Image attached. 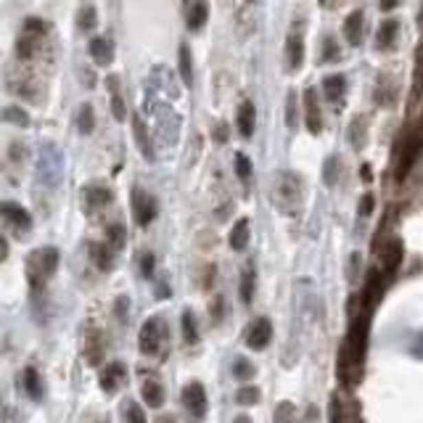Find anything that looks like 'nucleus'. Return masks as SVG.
Masks as SVG:
<instances>
[{
	"label": "nucleus",
	"mask_w": 423,
	"mask_h": 423,
	"mask_svg": "<svg viewBox=\"0 0 423 423\" xmlns=\"http://www.w3.org/2000/svg\"><path fill=\"white\" fill-rule=\"evenodd\" d=\"M37 172H40V180L48 183V186H56L61 180V172H64V164H61V153L56 146H43V153H40V162H37Z\"/></svg>",
	"instance_id": "nucleus-6"
},
{
	"label": "nucleus",
	"mask_w": 423,
	"mask_h": 423,
	"mask_svg": "<svg viewBox=\"0 0 423 423\" xmlns=\"http://www.w3.org/2000/svg\"><path fill=\"white\" fill-rule=\"evenodd\" d=\"M133 133H135V143L138 149L143 151V156L153 162V146H151V138H149V130H146V124H143V119L135 117L133 119Z\"/></svg>",
	"instance_id": "nucleus-25"
},
{
	"label": "nucleus",
	"mask_w": 423,
	"mask_h": 423,
	"mask_svg": "<svg viewBox=\"0 0 423 423\" xmlns=\"http://www.w3.org/2000/svg\"><path fill=\"white\" fill-rule=\"evenodd\" d=\"M272 423H296V407L291 405V402H278Z\"/></svg>",
	"instance_id": "nucleus-36"
},
{
	"label": "nucleus",
	"mask_w": 423,
	"mask_h": 423,
	"mask_svg": "<svg viewBox=\"0 0 423 423\" xmlns=\"http://www.w3.org/2000/svg\"><path fill=\"white\" fill-rule=\"evenodd\" d=\"M180 328H183V341H186V344H196V341H199V325H196V318H193L191 310L183 312Z\"/></svg>",
	"instance_id": "nucleus-33"
},
{
	"label": "nucleus",
	"mask_w": 423,
	"mask_h": 423,
	"mask_svg": "<svg viewBox=\"0 0 423 423\" xmlns=\"http://www.w3.org/2000/svg\"><path fill=\"white\" fill-rule=\"evenodd\" d=\"M230 249H236V252H243L246 249V243H249V220H238L233 225V230H230Z\"/></svg>",
	"instance_id": "nucleus-29"
},
{
	"label": "nucleus",
	"mask_w": 423,
	"mask_h": 423,
	"mask_svg": "<svg viewBox=\"0 0 423 423\" xmlns=\"http://www.w3.org/2000/svg\"><path fill=\"white\" fill-rule=\"evenodd\" d=\"M286 124L291 130L296 127V93H288L286 98Z\"/></svg>",
	"instance_id": "nucleus-42"
},
{
	"label": "nucleus",
	"mask_w": 423,
	"mask_h": 423,
	"mask_svg": "<svg viewBox=\"0 0 423 423\" xmlns=\"http://www.w3.org/2000/svg\"><path fill=\"white\" fill-rule=\"evenodd\" d=\"M183 14H186L188 30L191 32H199L204 24H206L209 6H206V0H183Z\"/></svg>",
	"instance_id": "nucleus-14"
},
{
	"label": "nucleus",
	"mask_w": 423,
	"mask_h": 423,
	"mask_svg": "<svg viewBox=\"0 0 423 423\" xmlns=\"http://www.w3.org/2000/svg\"><path fill=\"white\" fill-rule=\"evenodd\" d=\"M98 384H101V389L106 391V394L119 391V387L124 384V365H122V362H109V365L103 368L101 376H98Z\"/></svg>",
	"instance_id": "nucleus-16"
},
{
	"label": "nucleus",
	"mask_w": 423,
	"mask_h": 423,
	"mask_svg": "<svg viewBox=\"0 0 423 423\" xmlns=\"http://www.w3.org/2000/svg\"><path fill=\"white\" fill-rule=\"evenodd\" d=\"M397 21L394 19H389V21H384L381 24V30H378V34H376V45L381 48V51H389L391 43H394V37H397Z\"/></svg>",
	"instance_id": "nucleus-30"
},
{
	"label": "nucleus",
	"mask_w": 423,
	"mask_h": 423,
	"mask_svg": "<svg viewBox=\"0 0 423 423\" xmlns=\"http://www.w3.org/2000/svg\"><path fill=\"white\" fill-rule=\"evenodd\" d=\"M138 347L146 357L162 355V349L167 347V321L162 315H151L143 323V328L138 334Z\"/></svg>",
	"instance_id": "nucleus-2"
},
{
	"label": "nucleus",
	"mask_w": 423,
	"mask_h": 423,
	"mask_svg": "<svg viewBox=\"0 0 423 423\" xmlns=\"http://www.w3.org/2000/svg\"><path fill=\"white\" fill-rule=\"evenodd\" d=\"M90 58L98 64V67H109L114 61V45L111 40L106 37H93L90 40Z\"/></svg>",
	"instance_id": "nucleus-19"
},
{
	"label": "nucleus",
	"mask_w": 423,
	"mask_h": 423,
	"mask_svg": "<svg viewBox=\"0 0 423 423\" xmlns=\"http://www.w3.org/2000/svg\"><path fill=\"white\" fill-rule=\"evenodd\" d=\"M254 124H257V114H254V103L243 101L238 106V133L243 138L254 135Z\"/></svg>",
	"instance_id": "nucleus-23"
},
{
	"label": "nucleus",
	"mask_w": 423,
	"mask_h": 423,
	"mask_svg": "<svg viewBox=\"0 0 423 423\" xmlns=\"http://www.w3.org/2000/svg\"><path fill=\"white\" fill-rule=\"evenodd\" d=\"M127 312H130V299L119 296L117 302H114V315H117L119 321H127Z\"/></svg>",
	"instance_id": "nucleus-45"
},
{
	"label": "nucleus",
	"mask_w": 423,
	"mask_h": 423,
	"mask_svg": "<svg viewBox=\"0 0 423 423\" xmlns=\"http://www.w3.org/2000/svg\"><path fill=\"white\" fill-rule=\"evenodd\" d=\"M177 72H180L183 83L191 87L193 85V56H191V48L186 43H180V51H177Z\"/></svg>",
	"instance_id": "nucleus-26"
},
{
	"label": "nucleus",
	"mask_w": 423,
	"mask_h": 423,
	"mask_svg": "<svg viewBox=\"0 0 423 423\" xmlns=\"http://www.w3.org/2000/svg\"><path fill=\"white\" fill-rule=\"evenodd\" d=\"M156 296H159V299H167V296H169V288L164 286V283H159V286H156Z\"/></svg>",
	"instance_id": "nucleus-51"
},
{
	"label": "nucleus",
	"mask_w": 423,
	"mask_h": 423,
	"mask_svg": "<svg viewBox=\"0 0 423 423\" xmlns=\"http://www.w3.org/2000/svg\"><path fill=\"white\" fill-rule=\"evenodd\" d=\"M83 202H85V212L87 215H96V212H103L109 204L114 202V193L106 186H87L83 191Z\"/></svg>",
	"instance_id": "nucleus-11"
},
{
	"label": "nucleus",
	"mask_w": 423,
	"mask_h": 423,
	"mask_svg": "<svg viewBox=\"0 0 423 423\" xmlns=\"http://www.w3.org/2000/svg\"><path fill=\"white\" fill-rule=\"evenodd\" d=\"M402 257H405V246L400 238H389L387 246L381 249V270L387 275H394L402 265Z\"/></svg>",
	"instance_id": "nucleus-12"
},
{
	"label": "nucleus",
	"mask_w": 423,
	"mask_h": 423,
	"mask_svg": "<svg viewBox=\"0 0 423 423\" xmlns=\"http://www.w3.org/2000/svg\"><path fill=\"white\" fill-rule=\"evenodd\" d=\"M143 373V384H140V397H143V402L149 407H162L164 405V400H167V394H164V387H162V381L151 376V371H140Z\"/></svg>",
	"instance_id": "nucleus-10"
},
{
	"label": "nucleus",
	"mask_w": 423,
	"mask_h": 423,
	"mask_svg": "<svg viewBox=\"0 0 423 423\" xmlns=\"http://www.w3.org/2000/svg\"><path fill=\"white\" fill-rule=\"evenodd\" d=\"M238 405H257L259 402V389L257 387H241L236 394Z\"/></svg>",
	"instance_id": "nucleus-39"
},
{
	"label": "nucleus",
	"mask_w": 423,
	"mask_h": 423,
	"mask_svg": "<svg viewBox=\"0 0 423 423\" xmlns=\"http://www.w3.org/2000/svg\"><path fill=\"white\" fill-rule=\"evenodd\" d=\"M0 117H3V122H8V124L30 127V114H27L24 109H19V106H6V109L0 111Z\"/></svg>",
	"instance_id": "nucleus-34"
},
{
	"label": "nucleus",
	"mask_w": 423,
	"mask_h": 423,
	"mask_svg": "<svg viewBox=\"0 0 423 423\" xmlns=\"http://www.w3.org/2000/svg\"><path fill=\"white\" fill-rule=\"evenodd\" d=\"M286 61L288 69L296 72L305 61V40H302V30H294L286 40Z\"/></svg>",
	"instance_id": "nucleus-17"
},
{
	"label": "nucleus",
	"mask_w": 423,
	"mask_h": 423,
	"mask_svg": "<svg viewBox=\"0 0 423 423\" xmlns=\"http://www.w3.org/2000/svg\"><path fill=\"white\" fill-rule=\"evenodd\" d=\"M24 391L30 394V400L43 402V397H45V384H43L37 368H27V371H24Z\"/></svg>",
	"instance_id": "nucleus-22"
},
{
	"label": "nucleus",
	"mask_w": 423,
	"mask_h": 423,
	"mask_svg": "<svg viewBox=\"0 0 423 423\" xmlns=\"http://www.w3.org/2000/svg\"><path fill=\"white\" fill-rule=\"evenodd\" d=\"M77 130L83 135H90L96 130V114H93V106L90 103H83L80 111H77Z\"/></svg>",
	"instance_id": "nucleus-32"
},
{
	"label": "nucleus",
	"mask_w": 423,
	"mask_h": 423,
	"mask_svg": "<svg viewBox=\"0 0 423 423\" xmlns=\"http://www.w3.org/2000/svg\"><path fill=\"white\" fill-rule=\"evenodd\" d=\"M8 257V243H6V238L0 236V262Z\"/></svg>",
	"instance_id": "nucleus-52"
},
{
	"label": "nucleus",
	"mask_w": 423,
	"mask_h": 423,
	"mask_svg": "<svg viewBox=\"0 0 423 423\" xmlns=\"http://www.w3.org/2000/svg\"><path fill=\"white\" fill-rule=\"evenodd\" d=\"M180 402L186 407V413L191 415V421L199 423L206 415V389H204V384L199 381H191L183 387V394H180Z\"/></svg>",
	"instance_id": "nucleus-5"
},
{
	"label": "nucleus",
	"mask_w": 423,
	"mask_h": 423,
	"mask_svg": "<svg viewBox=\"0 0 423 423\" xmlns=\"http://www.w3.org/2000/svg\"><path fill=\"white\" fill-rule=\"evenodd\" d=\"M156 215H159V204H156V199H153L151 193L135 188V191H133V217H135L138 225H143V228L151 225Z\"/></svg>",
	"instance_id": "nucleus-8"
},
{
	"label": "nucleus",
	"mask_w": 423,
	"mask_h": 423,
	"mask_svg": "<svg viewBox=\"0 0 423 423\" xmlns=\"http://www.w3.org/2000/svg\"><path fill=\"white\" fill-rule=\"evenodd\" d=\"M138 265H140V272H143V278H151L153 275V268H156V257L151 252H143L138 257Z\"/></svg>",
	"instance_id": "nucleus-40"
},
{
	"label": "nucleus",
	"mask_w": 423,
	"mask_h": 423,
	"mask_svg": "<svg viewBox=\"0 0 423 423\" xmlns=\"http://www.w3.org/2000/svg\"><path fill=\"white\" fill-rule=\"evenodd\" d=\"M106 243L114 249V252H122L124 249V243H127V230H124V225L122 222H111L109 228H106Z\"/></svg>",
	"instance_id": "nucleus-28"
},
{
	"label": "nucleus",
	"mask_w": 423,
	"mask_h": 423,
	"mask_svg": "<svg viewBox=\"0 0 423 423\" xmlns=\"http://www.w3.org/2000/svg\"><path fill=\"white\" fill-rule=\"evenodd\" d=\"M331 423H362L357 402H344L338 394L331 397Z\"/></svg>",
	"instance_id": "nucleus-13"
},
{
	"label": "nucleus",
	"mask_w": 423,
	"mask_h": 423,
	"mask_svg": "<svg viewBox=\"0 0 423 423\" xmlns=\"http://www.w3.org/2000/svg\"><path fill=\"white\" fill-rule=\"evenodd\" d=\"M344 87H347V80H344V74H328L325 80H323V90H325V98L331 103H336L341 96H344Z\"/></svg>",
	"instance_id": "nucleus-27"
},
{
	"label": "nucleus",
	"mask_w": 423,
	"mask_h": 423,
	"mask_svg": "<svg viewBox=\"0 0 423 423\" xmlns=\"http://www.w3.org/2000/svg\"><path fill=\"white\" fill-rule=\"evenodd\" d=\"M124 423H146V413H143V407L138 405L135 400L124 402Z\"/></svg>",
	"instance_id": "nucleus-38"
},
{
	"label": "nucleus",
	"mask_w": 423,
	"mask_h": 423,
	"mask_svg": "<svg viewBox=\"0 0 423 423\" xmlns=\"http://www.w3.org/2000/svg\"><path fill=\"white\" fill-rule=\"evenodd\" d=\"M215 140H217V143H225V140H228V124H222V122L215 124Z\"/></svg>",
	"instance_id": "nucleus-49"
},
{
	"label": "nucleus",
	"mask_w": 423,
	"mask_h": 423,
	"mask_svg": "<svg viewBox=\"0 0 423 423\" xmlns=\"http://www.w3.org/2000/svg\"><path fill=\"white\" fill-rule=\"evenodd\" d=\"M48 32V24L43 19H27L24 21V30L19 34L17 40V56L19 58H32L37 53V45H40V37Z\"/></svg>",
	"instance_id": "nucleus-4"
},
{
	"label": "nucleus",
	"mask_w": 423,
	"mask_h": 423,
	"mask_svg": "<svg viewBox=\"0 0 423 423\" xmlns=\"http://www.w3.org/2000/svg\"><path fill=\"white\" fill-rule=\"evenodd\" d=\"M272 338V323L268 318H257V321L246 328V347L254 349V352H259V349H265L268 344H270Z\"/></svg>",
	"instance_id": "nucleus-9"
},
{
	"label": "nucleus",
	"mask_w": 423,
	"mask_h": 423,
	"mask_svg": "<svg viewBox=\"0 0 423 423\" xmlns=\"http://www.w3.org/2000/svg\"><path fill=\"white\" fill-rule=\"evenodd\" d=\"M323 6H325V8H334V6H336V0H321Z\"/></svg>",
	"instance_id": "nucleus-55"
},
{
	"label": "nucleus",
	"mask_w": 423,
	"mask_h": 423,
	"mask_svg": "<svg viewBox=\"0 0 423 423\" xmlns=\"http://www.w3.org/2000/svg\"><path fill=\"white\" fill-rule=\"evenodd\" d=\"M222 315H225V299L217 296V299L209 305V318H212V323H220Z\"/></svg>",
	"instance_id": "nucleus-44"
},
{
	"label": "nucleus",
	"mask_w": 423,
	"mask_h": 423,
	"mask_svg": "<svg viewBox=\"0 0 423 423\" xmlns=\"http://www.w3.org/2000/svg\"><path fill=\"white\" fill-rule=\"evenodd\" d=\"M275 202L281 209H296L299 202H302V180L291 172H281L278 175V183H275Z\"/></svg>",
	"instance_id": "nucleus-3"
},
{
	"label": "nucleus",
	"mask_w": 423,
	"mask_h": 423,
	"mask_svg": "<svg viewBox=\"0 0 423 423\" xmlns=\"http://www.w3.org/2000/svg\"><path fill=\"white\" fill-rule=\"evenodd\" d=\"M236 175L241 180H249V177H252V162H249L243 153H238L236 156Z\"/></svg>",
	"instance_id": "nucleus-41"
},
{
	"label": "nucleus",
	"mask_w": 423,
	"mask_h": 423,
	"mask_svg": "<svg viewBox=\"0 0 423 423\" xmlns=\"http://www.w3.org/2000/svg\"><path fill=\"white\" fill-rule=\"evenodd\" d=\"M90 259H93V265H96L101 272H111L114 270L117 252H114L106 241H101V243H90Z\"/></svg>",
	"instance_id": "nucleus-18"
},
{
	"label": "nucleus",
	"mask_w": 423,
	"mask_h": 423,
	"mask_svg": "<svg viewBox=\"0 0 423 423\" xmlns=\"http://www.w3.org/2000/svg\"><path fill=\"white\" fill-rule=\"evenodd\" d=\"M106 85H109V96H111V117L122 119L127 117V106H124V98H122V85H119L117 74H109L106 77Z\"/></svg>",
	"instance_id": "nucleus-21"
},
{
	"label": "nucleus",
	"mask_w": 423,
	"mask_h": 423,
	"mask_svg": "<svg viewBox=\"0 0 423 423\" xmlns=\"http://www.w3.org/2000/svg\"><path fill=\"white\" fill-rule=\"evenodd\" d=\"M305 117H307V130L312 135H318L323 130V119H321V106H318L315 87H307L305 90Z\"/></svg>",
	"instance_id": "nucleus-15"
},
{
	"label": "nucleus",
	"mask_w": 423,
	"mask_h": 423,
	"mask_svg": "<svg viewBox=\"0 0 423 423\" xmlns=\"http://www.w3.org/2000/svg\"><path fill=\"white\" fill-rule=\"evenodd\" d=\"M371 212H373V193H365V196H362V206H360V215L368 217Z\"/></svg>",
	"instance_id": "nucleus-48"
},
{
	"label": "nucleus",
	"mask_w": 423,
	"mask_h": 423,
	"mask_svg": "<svg viewBox=\"0 0 423 423\" xmlns=\"http://www.w3.org/2000/svg\"><path fill=\"white\" fill-rule=\"evenodd\" d=\"M233 423H254V421L249 418V415H236V418H233Z\"/></svg>",
	"instance_id": "nucleus-54"
},
{
	"label": "nucleus",
	"mask_w": 423,
	"mask_h": 423,
	"mask_svg": "<svg viewBox=\"0 0 423 423\" xmlns=\"http://www.w3.org/2000/svg\"><path fill=\"white\" fill-rule=\"evenodd\" d=\"M56 270H58V249H53V246L34 249L27 257V278H30L32 291H43L45 283L56 275Z\"/></svg>",
	"instance_id": "nucleus-1"
},
{
	"label": "nucleus",
	"mask_w": 423,
	"mask_h": 423,
	"mask_svg": "<svg viewBox=\"0 0 423 423\" xmlns=\"http://www.w3.org/2000/svg\"><path fill=\"white\" fill-rule=\"evenodd\" d=\"M101 357H103L101 331H98V328H87V334H85V360H87L90 365H98Z\"/></svg>",
	"instance_id": "nucleus-20"
},
{
	"label": "nucleus",
	"mask_w": 423,
	"mask_h": 423,
	"mask_svg": "<svg viewBox=\"0 0 423 423\" xmlns=\"http://www.w3.org/2000/svg\"><path fill=\"white\" fill-rule=\"evenodd\" d=\"M96 24H98V14H96V8H93V6H83V8L77 11V27H80L83 32H93Z\"/></svg>",
	"instance_id": "nucleus-35"
},
{
	"label": "nucleus",
	"mask_w": 423,
	"mask_h": 423,
	"mask_svg": "<svg viewBox=\"0 0 423 423\" xmlns=\"http://www.w3.org/2000/svg\"><path fill=\"white\" fill-rule=\"evenodd\" d=\"M254 286H257V272L249 265V268H243V272H241V302L243 305H249L254 299Z\"/></svg>",
	"instance_id": "nucleus-31"
},
{
	"label": "nucleus",
	"mask_w": 423,
	"mask_h": 423,
	"mask_svg": "<svg viewBox=\"0 0 423 423\" xmlns=\"http://www.w3.org/2000/svg\"><path fill=\"white\" fill-rule=\"evenodd\" d=\"M254 365L246 360V357H236L233 360V376H236L238 381H249V378H254Z\"/></svg>",
	"instance_id": "nucleus-37"
},
{
	"label": "nucleus",
	"mask_w": 423,
	"mask_h": 423,
	"mask_svg": "<svg viewBox=\"0 0 423 423\" xmlns=\"http://www.w3.org/2000/svg\"><path fill=\"white\" fill-rule=\"evenodd\" d=\"M156 423H177V421H175V415L164 413V415H159V421H156Z\"/></svg>",
	"instance_id": "nucleus-53"
},
{
	"label": "nucleus",
	"mask_w": 423,
	"mask_h": 423,
	"mask_svg": "<svg viewBox=\"0 0 423 423\" xmlns=\"http://www.w3.org/2000/svg\"><path fill=\"white\" fill-rule=\"evenodd\" d=\"M0 217H3V222H6L14 233H19V236H24V233L32 228L30 212L17 202H0Z\"/></svg>",
	"instance_id": "nucleus-7"
},
{
	"label": "nucleus",
	"mask_w": 423,
	"mask_h": 423,
	"mask_svg": "<svg viewBox=\"0 0 423 423\" xmlns=\"http://www.w3.org/2000/svg\"><path fill=\"white\" fill-rule=\"evenodd\" d=\"M336 156H331L328 162H325V169H323V180H325V186H334L336 183Z\"/></svg>",
	"instance_id": "nucleus-43"
},
{
	"label": "nucleus",
	"mask_w": 423,
	"mask_h": 423,
	"mask_svg": "<svg viewBox=\"0 0 423 423\" xmlns=\"http://www.w3.org/2000/svg\"><path fill=\"white\" fill-rule=\"evenodd\" d=\"M378 6H381L384 11H394V8L400 6V0H378Z\"/></svg>",
	"instance_id": "nucleus-50"
},
{
	"label": "nucleus",
	"mask_w": 423,
	"mask_h": 423,
	"mask_svg": "<svg viewBox=\"0 0 423 423\" xmlns=\"http://www.w3.org/2000/svg\"><path fill=\"white\" fill-rule=\"evenodd\" d=\"M344 37L349 45H360L362 40V11H352L344 21Z\"/></svg>",
	"instance_id": "nucleus-24"
},
{
	"label": "nucleus",
	"mask_w": 423,
	"mask_h": 423,
	"mask_svg": "<svg viewBox=\"0 0 423 423\" xmlns=\"http://www.w3.org/2000/svg\"><path fill=\"white\" fill-rule=\"evenodd\" d=\"M299 423H321V410L315 405H310L305 410V415H302V421Z\"/></svg>",
	"instance_id": "nucleus-46"
},
{
	"label": "nucleus",
	"mask_w": 423,
	"mask_h": 423,
	"mask_svg": "<svg viewBox=\"0 0 423 423\" xmlns=\"http://www.w3.org/2000/svg\"><path fill=\"white\" fill-rule=\"evenodd\" d=\"M323 45H325V51H323V58H325V61H331V58H336V43H334V37H325V43H323Z\"/></svg>",
	"instance_id": "nucleus-47"
}]
</instances>
